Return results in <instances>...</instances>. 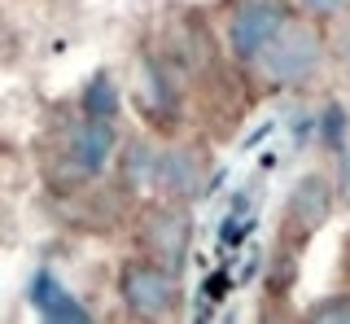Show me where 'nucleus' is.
<instances>
[{"instance_id":"f257e3e1","label":"nucleus","mask_w":350,"mask_h":324,"mask_svg":"<svg viewBox=\"0 0 350 324\" xmlns=\"http://www.w3.org/2000/svg\"><path fill=\"white\" fill-rule=\"evenodd\" d=\"M118 298H123L127 316L136 320H162L180 307V272L162 267L158 258H131L118 272Z\"/></svg>"},{"instance_id":"f03ea898","label":"nucleus","mask_w":350,"mask_h":324,"mask_svg":"<svg viewBox=\"0 0 350 324\" xmlns=\"http://www.w3.org/2000/svg\"><path fill=\"white\" fill-rule=\"evenodd\" d=\"M262 70L271 83H306L324 62V40L306 23H284L267 49H262Z\"/></svg>"},{"instance_id":"7ed1b4c3","label":"nucleus","mask_w":350,"mask_h":324,"mask_svg":"<svg viewBox=\"0 0 350 324\" xmlns=\"http://www.w3.org/2000/svg\"><path fill=\"white\" fill-rule=\"evenodd\" d=\"M289 23V5L284 0H241L228 23V49L237 62H258L262 49L276 40V31Z\"/></svg>"},{"instance_id":"20e7f679","label":"nucleus","mask_w":350,"mask_h":324,"mask_svg":"<svg viewBox=\"0 0 350 324\" xmlns=\"http://www.w3.org/2000/svg\"><path fill=\"white\" fill-rule=\"evenodd\" d=\"M140 241H145V254L158 258L162 267L180 272L184 258H189L193 245V219L184 211V202H167V206H153L140 219Z\"/></svg>"},{"instance_id":"39448f33","label":"nucleus","mask_w":350,"mask_h":324,"mask_svg":"<svg viewBox=\"0 0 350 324\" xmlns=\"http://www.w3.org/2000/svg\"><path fill=\"white\" fill-rule=\"evenodd\" d=\"M333 202H337V193L320 171L302 176L298 185L289 189V198H284V232H289L293 241L315 237L328 224V215H333Z\"/></svg>"},{"instance_id":"423d86ee","label":"nucleus","mask_w":350,"mask_h":324,"mask_svg":"<svg viewBox=\"0 0 350 324\" xmlns=\"http://www.w3.org/2000/svg\"><path fill=\"white\" fill-rule=\"evenodd\" d=\"M118 132H114V118H88V123L75 127L70 149H66V171L75 180H92L105 171V162L114 158Z\"/></svg>"},{"instance_id":"0eeeda50","label":"nucleus","mask_w":350,"mask_h":324,"mask_svg":"<svg viewBox=\"0 0 350 324\" xmlns=\"http://www.w3.org/2000/svg\"><path fill=\"white\" fill-rule=\"evenodd\" d=\"M31 307H36L44 320H53V324H70V320L83 324L88 320V307L53 272H36V280H31Z\"/></svg>"},{"instance_id":"6e6552de","label":"nucleus","mask_w":350,"mask_h":324,"mask_svg":"<svg viewBox=\"0 0 350 324\" xmlns=\"http://www.w3.org/2000/svg\"><path fill=\"white\" fill-rule=\"evenodd\" d=\"M202 171L206 167L193 149H167V154H158V189L171 202H184L202 189Z\"/></svg>"},{"instance_id":"1a4fd4ad","label":"nucleus","mask_w":350,"mask_h":324,"mask_svg":"<svg viewBox=\"0 0 350 324\" xmlns=\"http://www.w3.org/2000/svg\"><path fill=\"white\" fill-rule=\"evenodd\" d=\"M123 185L136 193H149L158 189V149L149 145V140H131L123 149Z\"/></svg>"},{"instance_id":"9d476101","label":"nucleus","mask_w":350,"mask_h":324,"mask_svg":"<svg viewBox=\"0 0 350 324\" xmlns=\"http://www.w3.org/2000/svg\"><path fill=\"white\" fill-rule=\"evenodd\" d=\"M83 114H88V118H114V114H118V88H114V79H109L105 70L88 79Z\"/></svg>"},{"instance_id":"9b49d317","label":"nucleus","mask_w":350,"mask_h":324,"mask_svg":"<svg viewBox=\"0 0 350 324\" xmlns=\"http://www.w3.org/2000/svg\"><path fill=\"white\" fill-rule=\"evenodd\" d=\"M306 320L311 324H350V294H328L320 302H311Z\"/></svg>"},{"instance_id":"f8f14e48","label":"nucleus","mask_w":350,"mask_h":324,"mask_svg":"<svg viewBox=\"0 0 350 324\" xmlns=\"http://www.w3.org/2000/svg\"><path fill=\"white\" fill-rule=\"evenodd\" d=\"M346 5L350 0H298V9L306 18H337V14H346Z\"/></svg>"},{"instance_id":"ddd939ff","label":"nucleus","mask_w":350,"mask_h":324,"mask_svg":"<svg viewBox=\"0 0 350 324\" xmlns=\"http://www.w3.org/2000/svg\"><path fill=\"white\" fill-rule=\"evenodd\" d=\"M333 193L350 206V140L342 145V158H337V185H333Z\"/></svg>"},{"instance_id":"4468645a","label":"nucleus","mask_w":350,"mask_h":324,"mask_svg":"<svg viewBox=\"0 0 350 324\" xmlns=\"http://www.w3.org/2000/svg\"><path fill=\"white\" fill-rule=\"evenodd\" d=\"M337 57H342V66L350 70V27L342 31V40H337Z\"/></svg>"},{"instance_id":"2eb2a0df","label":"nucleus","mask_w":350,"mask_h":324,"mask_svg":"<svg viewBox=\"0 0 350 324\" xmlns=\"http://www.w3.org/2000/svg\"><path fill=\"white\" fill-rule=\"evenodd\" d=\"M9 49H14V40H9V31H5V23H0V57H9Z\"/></svg>"},{"instance_id":"dca6fc26","label":"nucleus","mask_w":350,"mask_h":324,"mask_svg":"<svg viewBox=\"0 0 350 324\" xmlns=\"http://www.w3.org/2000/svg\"><path fill=\"white\" fill-rule=\"evenodd\" d=\"M57 5H79V0H57Z\"/></svg>"}]
</instances>
